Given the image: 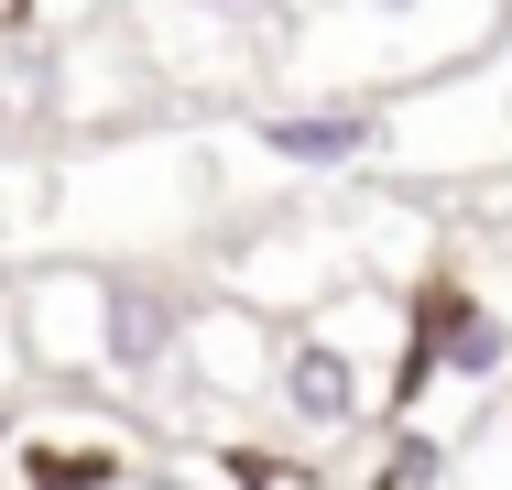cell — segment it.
<instances>
[{"mask_svg":"<svg viewBox=\"0 0 512 490\" xmlns=\"http://www.w3.org/2000/svg\"><path fill=\"white\" fill-rule=\"evenodd\" d=\"M502 360H512V327L480 305V294H469V284H425V294H414V338H404L393 403H425L436 371H469V382H480V371H502Z\"/></svg>","mask_w":512,"mask_h":490,"instance_id":"6da1fadb","label":"cell"},{"mask_svg":"<svg viewBox=\"0 0 512 490\" xmlns=\"http://www.w3.org/2000/svg\"><path fill=\"white\" fill-rule=\"evenodd\" d=\"M382 131H371V109H284V120H262V153L273 164H360Z\"/></svg>","mask_w":512,"mask_h":490,"instance_id":"7a4b0ae2","label":"cell"},{"mask_svg":"<svg viewBox=\"0 0 512 490\" xmlns=\"http://www.w3.org/2000/svg\"><path fill=\"white\" fill-rule=\"evenodd\" d=\"M284 414H295V425H349V414H360V371H349V349L306 338V349L284 360Z\"/></svg>","mask_w":512,"mask_h":490,"instance_id":"3957f363","label":"cell"},{"mask_svg":"<svg viewBox=\"0 0 512 490\" xmlns=\"http://www.w3.org/2000/svg\"><path fill=\"white\" fill-rule=\"evenodd\" d=\"M175 327H186V316H175L153 284H109V327H99V349L120 360V371H164Z\"/></svg>","mask_w":512,"mask_h":490,"instance_id":"277c9868","label":"cell"},{"mask_svg":"<svg viewBox=\"0 0 512 490\" xmlns=\"http://www.w3.org/2000/svg\"><path fill=\"white\" fill-rule=\"evenodd\" d=\"M22 480H33V490H109V480H120V458H99V447H77V458H66V447H44Z\"/></svg>","mask_w":512,"mask_h":490,"instance_id":"5b68a950","label":"cell"},{"mask_svg":"<svg viewBox=\"0 0 512 490\" xmlns=\"http://www.w3.org/2000/svg\"><path fill=\"white\" fill-rule=\"evenodd\" d=\"M382 490H436V447L404 436V447H393V469H382Z\"/></svg>","mask_w":512,"mask_h":490,"instance_id":"8992f818","label":"cell"},{"mask_svg":"<svg viewBox=\"0 0 512 490\" xmlns=\"http://www.w3.org/2000/svg\"><path fill=\"white\" fill-rule=\"evenodd\" d=\"M240 490H284V480H273V469H251V458H240Z\"/></svg>","mask_w":512,"mask_h":490,"instance_id":"52a82bcc","label":"cell"},{"mask_svg":"<svg viewBox=\"0 0 512 490\" xmlns=\"http://www.w3.org/2000/svg\"><path fill=\"white\" fill-rule=\"evenodd\" d=\"M371 11H425V0H371Z\"/></svg>","mask_w":512,"mask_h":490,"instance_id":"ba28073f","label":"cell"},{"mask_svg":"<svg viewBox=\"0 0 512 490\" xmlns=\"http://www.w3.org/2000/svg\"><path fill=\"white\" fill-rule=\"evenodd\" d=\"M207 11H251V0H207Z\"/></svg>","mask_w":512,"mask_h":490,"instance_id":"9c48e42d","label":"cell"}]
</instances>
